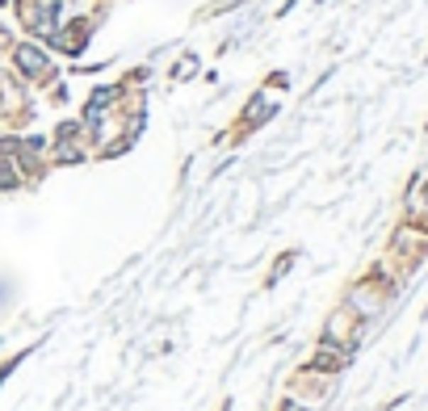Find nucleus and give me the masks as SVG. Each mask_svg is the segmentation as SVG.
Listing matches in <instances>:
<instances>
[{"mask_svg":"<svg viewBox=\"0 0 428 411\" xmlns=\"http://www.w3.org/2000/svg\"><path fill=\"white\" fill-rule=\"evenodd\" d=\"M114 97H118V89H101V92H97L93 101H89V109H84V114H89V122H97V118H101V109H105Z\"/></svg>","mask_w":428,"mask_h":411,"instance_id":"3","label":"nucleus"},{"mask_svg":"<svg viewBox=\"0 0 428 411\" xmlns=\"http://www.w3.org/2000/svg\"><path fill=\"white\" fill-rule=\"evenodd\" d=\"M55 9H59V0H21V17H26L38 34H50V26H55Z\"/></svg>","mask_w":428,"mask_h":411,"instance_id":"1","label":"nucleus"},{"mask_svg":"<svg viewBox=\"0 0 428 411\" xmlns=\"http://www.w3.org/2000/svg\"><path fill=\"white\" fill-rule=\"evenodd\" d=\"M17 67L30 72V76H43L47 72V55L38 46H17Z\"/></svg>","mask_w":428,"mask_h":411,"instance_id":"2","label":"nucleus"}]
</instances>
